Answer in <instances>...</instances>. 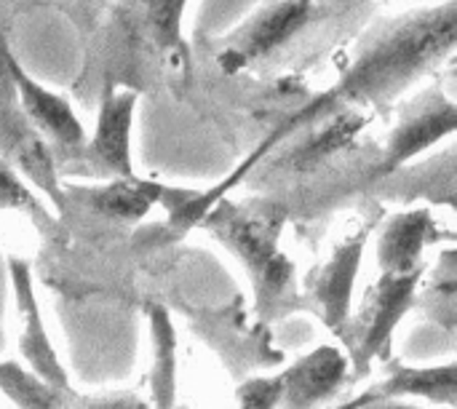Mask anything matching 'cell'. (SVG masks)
<instances>
[{
    "instance_id": "15",
    "label": "cell",
    "mask_w": 457,
    "mask_h": 409,
    "mask_svg": "<svg viewBox=\"0 0 457 409\" xmlns=\"http://www.w3.org/2000/svg\"><path fill=\"white\" fill-rule=\"evenodd\" d=\"M364 123H367V113H361L356 107H337V110L321 113L319 118H313L305 126V129H311L308 139L289 153V163H292L289 169H295V171L316 169L329 155L348 147L356 139V134L364 129Z\"/></svg>"
},
{
    "instance_id": "21",
    "label": "cell",
    "mask_w": 457,
    "mask_h": 409,
    "mask_svg": "<svg viewBox=\"0 0 457 409\" xmlns=\"http://www.w3.org/2000/svg\"><path fill=\"white\" fill-rule=\"evenodd\" d=\"M238 409H278L281 407V378H252L236 391Z\"/></svg>"
},
{
    "instance_id": "10",
    "label": "cell",
    "mask_w": 457,
    "mask_h": 409,
    "mask_svg": "<svg viewBox=\"0 0 457 409\" xmlns=\"http://www.w3.org/2000/svg\"><path fill=\"white\" fill-rule=\"evenodd\" d=\"M351 375L348 356L335 346H319L289 364L281 378V407L319 409L345 386Z\"/></svg>"
},
{
    "instance_id": "17",
    "label": "cell",
    "mask_w": 457,
    "mask_h": 409,
    "mask_svg": "<svg viewBox=\"0 0 457 409\" xmlns=\"http://www.w3.org/2000/svg\"><path fill=\"white\" fill-rule=\"evenodd\" d=\"M187 0H131L129 19L142 40H147L163 56L185 59L182 16Z\"/></svg>"
},
{
    "instance_id": "9",
    "label": "cell",
    "mask_w": 457,
    "mask_h": 409,
    "mask_svg": "<svg viewBox=\"0 0 457 409\" xmlns=\"http://www.w3.org/2000/svg\"><path fill=\"white\" fill-rule=\"evenodd\" d=\"M313 0H278L268 5L230 38L228 48L220 54V64L228 72H236L273 54L287 40H292L313 19Z\"/></svg>"
},
{
    "instance_id": "1",
    "label": "cell",
    "mask_w": 457,
    "mask_h": 409,
    "mask_svg": "<svg viewBox=\"0 0 457 409\" xmlns=\"http://www.w3.org/2000/svg\"><path fill=\"white\" fill-rule=\"evenodd\" d=\"M455 3H447L434 11H426V13L399 21L391 32L378 38L356 59L351 72L335 88H329L319 99L308 102V107L295 113L257 150L262 155L270 153L276 147V142L295 137L300 129H305L313 118H319L327 110H337V107L359 110L364 104H378V102L396 96L412 80H418L423 72H428L445 56H450L455 48Z\"/></svg>"
},
{
    "instance_id": "3",
    "label": "cell",
    "mask_w": 457,
    "mask_h": 409,
    "mask_svg": "<svg viewBox=\"0 0 457 409\" xmlns=\"http://www.w3.org/2000/svg\"><path fill=\"white\" fill-rule=\"evenodd\" d=\"M0 158L8 161L27 185L32 182L59 212L67 209V196H64V185L59 182L54 147L21 110L3 62H0Z\"/></svg>"
},
{
    "instance_id": "2",
    "label": "cell",
    "mask_w": 457,
    "mask_h": 409,
    "mask_svg": "<svg viewBox=\"0 0 457 409\" xmlns=\"http://www.w3.org/2000/svg\"><path fill=\"white\" fill-rule=\"evenodd\" d=\"M289 209L278 201H217L195 225L206 228L249 273L257 316L276 319L295 300V263L281 252Z\"/></svg>"
},
{
    "instance_id": "12",
    "label": "cell",
    "mask_w": 457,
    "mask_h": 409,
    "mask_svg": "<svg viewBox=\"0 0 457 409\" xmlns=\"http://www.w3.org/2000/svg\"><path fill=\"white\" fill-rule=\"evenodd\" d=\"M439 241V222L431 209H407L388 217L378 233L375 257L378 271L404 276L423 271L426 249Z\"/></svg>"
},
{
    "instance_id": "4",
    "label": "cell",
    "mask_w": 457,
    "mask_h": 409,
    "mask_svg": "<svg viewBox=\"0 0 457 409\" xmlns=\"http://www.w3.org/2000/svg\"><path fill=\"white\" fill-rule=\"evenodd\" d=\"M423 271L391 276L380 273L378 281L370 287L364 308H361V335L353 346L351 370L356 375H367L375 359H391V340L402 319L418 305V292L423 284Z\"/></svg>"
},
{
    "instance_id": "23",
    "label": "cell",
    "mask_w": 457,
    "mask_h": 409,
    "mask_svg": "<svg viewBox=\"0 0 457 409\" xmlns=\"http://www.w3.org/2000/svg\"><path fill=\"white\" fill-rule=\"evenodd\" d=\"M361 409H423L418 405H399V402H378V405H367Z\"/></svg>"
},
{
    "instance_id": "8",
    "label": "cell",
    "mask_w": 457,
    "mask_h": 409,
    "mask_svg": "<svg viewBox=\"0 0 457 409\" xmlns=\"http://www.w3.org/2000/svg\"><path fill=\"white\" fill-rule=\"evenodd\" d=\"M0 62L13 83L16 99L21 104V110L27 113V118L35 123V129L54 142L51 147H59L64 153L78 155L80 147L86 145V131L80 118L75 115V110L70 107V102L59 94H54L51 88L40 86L19 62L16 56L8 51V46L0 40Z\"/></svg>"
},
{
    "instance_id": "7",
    "label": "cell",
    "mask_w": 457,
    "mask_h": 409,
    "mask_svg": "<svg viewBox=\"0 0 457 409\" xmlns=\"http://www.w3.org/2000/svg\"><path fill=\"white\" fill-rule=\"evenodd\" d=\"M137 104H139L137 91H118L112 80H107L99 99L94 137L86 139V145L75 158L88 166H96V171L107 174L110 179L137 177L131 161V129H134Z\"/></svg>"
},
{
    "instance_id": "20",
    "label": "cell",
    "mask_w": 457,
    "mask_h": 409,
    "mask_svg": "<svg viewBox=\"0 0 457 409\" xmlns=\"http://www.w3.org/2000/svg\"><path fill=\"white\" fill-rule=\"evenodd\" d=\"M0 209H11V212L24 214L43 236L56 233V220L51 217V212L35 198L29 185L3 158H0Z\"/></svg>"
},
{
    "instance_id": "19",
    "label": "cell",
    "mask_w": 457,
    "mask_h": 409,
    "mask_svg": "<svg viewBox=\"0 0 457 409\" xmlns=\"http://www.w3.org/2000/svg\"><path fill=\"white\" fill-rule=\"evenodd\" d=\"M420 295V308L439 321L450 335H455L457 327V260L455 249H445L436 260V268L431 273V281Z\"/></svg>"
},
{
    "instance_id": "22",
    "label": "cell",
    "mask_w": 457,
    "mask_h": 409,
    "mask_svg": "<svg viewBox=\"0 0 457 409\" xmlns=\"http://www.w3.org/2000/svg\"><path fill=\"white\" fill-rule=\"evenodd\" d=\"M80 409H150L139 396L134 394H115V396H104V399H91Z\"/></svg>"
},
{
    "instance_id": "14",
    "label": "cell",
    "mask_w": 457,
    "mask_h": 409,
    "mask_svg": "<svg viewBox=\"0 0 457 409\" xmlns=\"http://www.w3.org/2000/svg\"><path fill=\"white\" fill-rule=\"evenodd\" d=\"M67 196V206L70 198L72 204H80L83 209H91L94 214L104 217V220H115V222H139L155 204H166L171 206V190H166L163 185L155 182H142L137 177L131 179H110L107 185H96V188H80L75 185Z\"/></svg>"
},
{
    "instance_id": "18",
    "label": "cell",
    "mask_w": 457,
    "mask_h": 409,
    "mask_svg": "<svg viewBox=\"0 0 457 409\" xmlns=\"http://www.w3.org/2000/svg\"><path fill=\"white\" fill-rule=\"evenodd\" d=\"M0 394L16 409H64L67 391L54 388L21 362H0Z\"/></svg>"
},
{
    "instance_id": "6",
    "label": "cell",
    "mask_w": 457,
    "mask_h": 409,
    "mask_svg": "<svg viewBox=\"0 0 457 409\" xmlns=\"http://www.w3.org/2000/svg\"><path fill=\"white\" fill-rule=\"evenodd\" d=\"M370 236H372V225H364L356 233L345 236L327 257V263L316 271L308 287V295L324 327L337 338H343L345 343H348V324H351V303H353Z\"/></svg>"
},
{
    "instance_id": "5",
    "label": "cell",
    "mask_w": 457,
    "mask_h": 409,
    "mask_svg": "<svg viewBox=\"0 0 457 409\" xmlns=\"http://www.w3.org/2000/svg\"><path fill=\"white\" fill-rule=\"evenodd\" d=\"M8 279H11L13 308H16V321H19L21 364L37 378H43L46 383H51L54 388L70 394V375L43 321V311H40L37 292H35V279H32V265L24 257H8Z\"/></svg>"
},
{
    "instance_id": "11",
    "label": "cell",
    "mask_w": 457,
    "mask_h": 409,
    "mask_svg": "<svg viewBox=\"0 0 457 409\" xmlns=\"http://www.w3.org/2000/svg\"><path fill=\"white\" fill-rule=\"evenodd\" d=\"M457 126V107L450 96L436 94L434 99H428L423 107H418L412 115H407L388 137L383 158L378 163V169L372 171V179H383L391 177L394 171H399L404 163H410L415 155H420L423 150H428L431 145L442 142L445 137H450Z\"/></svg>"
},
{
    "instance_id": "16",
    "label": "cell",
    "mask_w": 457,
    "mask_h": 409,
    "mask_svg": "<svg viewBox=\"0 0 457 409\" xmlns=\"http://www.w3.org/2000/svg\"><path fill=\"white\" fill-rule=\"evenodd\" d=\"M147 330L153 346L150 367V402L155 409H174L177 405V332L169 311L158 303H147Z\"/></svg>"
},
{
    "instance_id": "13",
    "label": "cell",
    "mask_w": 457,
    "mask_h": 409,
    "mask_svg": "<svg viewBox=\"0 0 457 409\" xmlns=\"http://www.w3.org/2000/svg\"><path fill=\"white\" fill-rule=\"evenodd\" d=\"M399 399H426L434 405L455 407L457 402V364H431V367H404L394 364L391 375L364 394H359L351 405L335 409H361L378 402H399Z\"/></svg>"
}]
</instances>
